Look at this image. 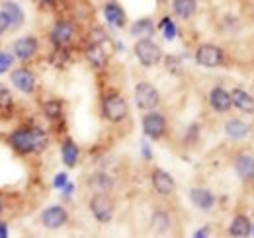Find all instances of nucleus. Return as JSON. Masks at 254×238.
<instances>
[{"label":"nucleus","mask_w":254,"mask_h":238,"mask_svg":"<svg viewBox=\"0 0 254 238\" xmlns=\"http://www.w3.org/2000/svg\"><path fill=\"white\" fill-rule=\"evenodd\" d=\"M64 183H66V174H63V172H61V174H57L55 179H53V185H55V187H59V189L63 187Z\"/></svg>","instance_id":"2f4dec72"},{"label":"nucleus","mask_w":254,"mask_h":238,"mask_svg":"<svg viewBox=\"0 0 254 238\" xmlns=\"http://www.w3.org/2000/svg\"><path fill=\"white\" fill-rule=\"evenodd\" d=\"M90 211L96 221L110 223L114 219V201L108 197V193H96L90 199Z\"/></svg>","instance_id":"39448f33"},{"label":"nucleus","mask_w":254,"mask_h":238,"mask_svg":"<svg viewBox=\"0 0 254 238\" xmlns=\"http://www.w3.org/2000/svg\"><path fill=\"white\" fill-rule=\"evenodd\" d=\"M39 2H45V4H53V2H57V0H39Z\"/></svg>","instance_id":"4c0bfd02"},{"label":"nucleus","mask_w":254,"mask_h":238,"mask_svg":"<svg viewBox=\"0 0 254 238\" xmlns=\"http://www.w3.org/2000/svg\"><path fill=\"white\" fill-rule=\"evenodd\" d=\"M2 209H4V205H2V199H0V213H2Z\"/></svg>","instance_id":"58836bf2"},{"label":"nucleus","mask_w":254,"mask_h":238,"mask_svg":"<svg viewBox=\"0 0 254 238\" xmlns=\"http://www.w3.org/2000/svg\"><path fill=\"white\" fill-rule=\"evenodd\" d=\"M253 233V223L249 221V217L245 215H237L229 227V235L231 237H237V238H245L249 237Z\"/></svg>","instance_id":"aec40b11"},{"label":"nucleus","mask_w":254,"mask_h":238,"mask_svg":"<svg viewBox=\"0 0 254 238\" xmlns=\"http://www.w3.org/2000/svg\"><path fill=\"white\" fill-rule=\"evenodd\" d=\"M209 104L215 112L219 114H225L233 108V102H231V94L223 88H213L209 92Z\"/></svg>","instance_id":"ddd939ff"},{"label":"nucleus","mask_w":254,"mask_h":238,"mask_svg":"<svg viewBox=\"0 0 254 238\" xmlns=\"http://www.w3.org/2000/svg\"><path fill=\"white\" fill-rule=\"evenodd\" d=\"M135 57L143 66H155L162 60V51L151 37H139L135 43Z\"/></svg>","instance_id":"f257e3e1"},{"label":"nucleus","mask_w":254,"mask_h":238,"mask_svg":"<svg viewBox=\"0 0 254 238\" xmlns=\"http://www.w3.org/2000/svg\"><path fill=\"white\" fill-rule=\"evenodd\" d=\"M155 31V24L151 18H143V20H137L131 28V33L137 35V37H151Z\"/></svg>","instance_id":"a878e982"},{"label":"nucleus","mask_w":254,"mask_h":238,"mask_svg":"<svg viewBox=\"0 0 254 238\" xmlns=\"http://www.w3.org/2000/svg\"><path fill=\"white\" fill-rule=\"evenodd\" d=\"M135 104L143 112H151L160 104V94L151 82H139L135 86Z\"/></svg>","instance_id":"f03ea898"},{"label":"nucleus","mask_w":254,"mask_h":238,"mask_svg":"<svg viewBox=\"0 0 254 238\" xmlns=\"http://www.w3.org/2000/svg\"><path fill=\"white\" fill-rule=\"evenodd\" d=\"M195 60H197V64H201V66L215 68V66H221L223 64L225 53H223L221 47H217V45L203 43V45H199L197 51H195Z\"/></svg>","instance_id":"20e7f679"},{"label":"nucleus","mask_w":254,"mask_h":238,"mask_svg":"<svg viewBox=\"0 0 254 238\" xmlns=\"http://www.w3.org/2000/svg\"><path fill=\"white\" fill-rule=\"evenodd\" d=\"M143 150H145V156H147V158H151V149H149V147H147V145H145V147H143Z\"/></svg>","instance_id":"e433bc0d"},{"label":"nucleus","mask_w":254,"mask_h":238,"mask_svg":"<svg viewBox=\"0 0 254 238\" xmlns=\"http://www.w3.org/2000/svg\"><path fill=\"white\" fill-rule=\"evenodd\" d=\"M88 187L94 193H110L114 189V179L104 172H96L94 176H90V179H88Z\"/></svg>","instance_id":"6ab92c4d"},{"label":"nucleus","mask_w":254,"mask_h":238,"mask_svg":"<svg viewBox=\"0 0 254 238\" xmlns=\"http://www.w3.org/2000/svg\"><path fill=\"white\" fill-rule=\"evenodd\" d=\"M66 221H68V215H66L64 207H61V205H53V207L45 209L43 215H41L43 227L45 229H51V231L61 229L63 225H66Z\"/></svg>","instance_id":"0eeeda50"},{"label":"nucleus","mask_w":254,"mask_h":238,"mask_svg":"<svg viewBox=\"0 0 254 238\" xmlns=\"http://www.w3.org/2000/svg\"><path fill=\"white\" fill-rule=\"evenodd\" d=\"M72 189H74V187H72V183H68V181H66V183L63 185V195H64V197H68V195L72 193Z\"/></svg>","instance_id":"72a5a7b5"},{"label":"nucleus","mask_w":254,"mask_h":238,"mask_svg":"<svg viewBox=\"0 0 254 238\" xmlns=\"http://www.w3.org/2000/svg\"><path fill=\"white\" fill-rule=\"evenodd\" d=\"M4 14H6V18H8L10 28L18 30V28L22 26V22H24V14H22V10L18 8V4H14V2H6V4H4Z\"/></svg>","instance_id":"b1692460"},{"label":"nucleus","mask_w":254,"mask_h":238,"mask_svg":"<svg viewBox=\"0 0 254 238\" xmlns=\"http://www.w3.org/2000/svg\"><path fill=\"white\" fill-rule=\"evenodd\" d=\"M12 84L26 94H32L35 90V76L28 68H18L16 72H12Z\"/></svg>","instance_id":"f8f14e48"},{"label":"nucleus","mask_w":254,"mask_h":238,"mask_svg":"<svg viewBox=\"0 0 254 238\" xmlns=\"http://www.w3.org/2000/svg\"><path fill=\"white\" fill-rule=\"evenodd\" d=\"M8 141H10L12 149L18 150L20 154H30V152H33L32 133H30V129H20V131L12 133Z\"/></svg>","instance_id":"1a4fd4ad"},{"label":"nucleus","mask_w":254,"mask_h":238,"mask_svg":"<svg viewBox=\"0 0 254 238\" xmlns=\"http://www.w3.org/2000/svg\"><path fill=\"white\" fill-rule=\"evenodd\" d=\"M159 28L162 30V33H164V37H166L168 41H172V39L176 37V26H174V22H172L170 18H164V20L160 22Z\"/></svg>","instance_id":"c85d7f7f"},{"label":"nucleus","mask_w":254,"mask_h":238,"mask_svg":"<svg viewBox=\"0 0 254 238\" xmlns=\"http://www.w3.org/2000/svg\"><path fill=\"white\" fill-rule=\"evenodd\" d=\"M104 16H106L108 24L114 26V28H124L127 22L126 12H124L122 6L116 4V2H108V4L104 6Z\"/></svg>","instance_id":"dca6fc26"},{"label":"nucleus","mask_w":254,"mask_h":238,"mask_svg":"<svg viewBox=\"0 0 254 238\" xmlns=\"http://www.w3.org/2000/svg\"><path fill=\"white\" fill-rule=\"evenodd\" d=\"M43 114L55 121V119H59L63 116V104L59 100H49V102L43 104Z\"/></svg>","instance_id":"cd10ccee"},{"label":"nucleus","mask_w":254,"mask_h":238,"mask_svg":"<svg viewBox=\"0 0 254 238\" xmlns=\"http://www.w3.org/2000/svg\"><path fill=\"white\" fill-rule=\"evenodd\" d=\"M231 102H233V106L239 112H243V114H254V98L243 88H233V92H231Z\"/></svg>","instance_id":"9b49d317"},{"label":"nucleus","mask_w":254,"mask_h":238,"mask_svg":"<svg viewBox=\"0 0 254 238\" xmlns=\"http://www.w3.org/2000/svg\"><path fill=\"white\" fill-rule=\"evenodd\" d=\"M14 53H16L18 59L22 60L32 59L33 55L37 53V41H35V37H22V39H18L14 43Z\"/></svg>","instance_id":"a211bd4d"},{"label":"nucleus","mask_w":254,"mask_h":238,"mask_svg":"<svg viewBox=\"0 0 254 238\" xmlns=\"http://www.w3.org/2000/svg\"><path fill=\"white\" fill-rule=\"evenodd\" d=\"M102 112H104V118L112 123H120L127 118V102L124 96L120 94H112L104 100V106H102Z\"/></svg>","instance_id":"7ed1b4c3"},{"label":"nucleus","mask_w":254,"mask_h":238,"mask_svg":"<svg viewBox=\"0 0 254 238\" xmlns=\"http://www.w3.org/2000/svg\"><path fill=\"white\" fill-rule=\"evenodd\" d=\"M190 199L195 207L203 209V211H207V209L215 205V195L205 187H193L190 191Z\"/></svg>","instance_id":"f3484780"},{"label":"nucleus","mask_w":254,"mask_h":238,"mask_svg":"<svg viewBox=\"0 0 254 238\" xmlns=\"http://www.w3.org/2000/svg\"><path fill=\"white\" fill-rule=\"evenodd\" d=\"M207 229H209V227H203V229H201V231H197V233H195L193 237H195V238H199V237H207V235H209V231H207Z\"/></svg>","instance_id":"f704fd0d"},{"label":"nucleus","mask_w":254,"mask_h":238,"mask_svg":"<svg viewBox=\"0 0 254 238\" xmlns=\"http://www.w3.org/2000/svg\"><path fill=\"white\" fill-rule=\"evenodd\" d=\"M86 59L90 60V64L96 68H104L108 64V53H106L102 41H90V45L86 49Z\"/></svg>","instance_id":"4468645a"},{"label":"nucleus","mask_w":254,"mask_h":238,"mask_svg":"<svg viewBox=\"0 0 254 238\" xmlns=\"http://www.w3.org/2000/svg\"><path fill=\"white\" fill-rule=\"evenodd\" d=\"M172 10L176 16H180L182 20H188L195 14L197 10V2L195 0H174L172 2Z\"/></svg>","instance_id":"5701e85b"},{"label":"nucleus","mask_w":254,"mask_h":238,"mask_svg":"<svg viewBox=\"0 0 254 238\" xmlns=\"http://www.w3.org/2000/svg\"><path fill=\"white\" fill-rule=\"evenodd\" d=\"M61 154H63V162L68 166V168H72L74 164H76V160H78V147H76V143L74 141H70V139H66L63 143V150H61Z\"/></svg>","instance_id":"393cba45"},{"label":"nucleus","mask_w":254,"mask_h":238,"mask_svg":"<svg viewBox=\"0 0 254 238\" xmlns=\"http://www.w3.org/2000/svg\"><path fill=\"white\" fill-rule=\"evenodd\" d=\"M72 35H74V28H72V24H68V22H59L53 31H51V41L57 45V47H64V45H68L70 41H72Z\"/></svg>","instance_id":"2eb2a0df"},{"label":"nucleus","mask_w":254,"mask_h":238,"mask_svg":"<svg viewBox=\"0 0 254 238\" xmlns=\"http://www.w3.org/2000/svg\"><path fill=\"white\" fill-rule=\"evenodd\" d=\"M168 229H170V217H168V213L162 211V209H157L153 213V217H151V231L157 233V235H164Z\"/></svg>","instance_id":"4be33fe9"},{"label":"nucleus","mask_w":254,"mask_h":238,"mask_svg":"<svg viewBox=\"0 0 254 238\" xmlns=\"http://www.w3.org/2000/svg\"><path fill=\"white\" fill-rule=\"evenodd\" d=\"M151 181H153V187L159 191L160 195H170V193H174V189H176V183H174V178L168 174V172H164V170H153V176H151Z\"/></svg>","instance_id":"6e6552de"},{"label":"nucleus","mask_w":254,"mask_h":238,"mask_svg":"<svg viewBox=\"0 0 254 238\" xmlns=\"http://www.w3.org/2000/svg\"><path fill=\"white\" fill-rule=\"evenodd\" d=\"M10 104V92L4 84H0V108H6Z\"/></svg>","instance_id":"c756f323"},{"label":"nucleus","mask_w":254,"mask_h":238,"mask_svg":"<svg viewBox=\"0 0 254 238\" xmlns=\"http://www.w3.org/2000/svg\"><path fill=\"white\" fill-rule=\"evenodd\" d=\"M30 133H32L33 152H43V150L47 149V143H49V139H47L45 131H43V129H39V127H30Z\"/></svg>","instance_id":"bb28decb"},{"label":"nucleus","mask_w":254,"mask_h":238,"mask_svg":"<svg viewBox=\"0 0 254 238\" xmlns=\"http://www.w3.org/2000/svg\"><path fill=\"white\" fill-rule=\"evenodd\" d=\"M10 64H12V59H10V55H6V53H0V72H2V70H6Z\"/></svg>","instance_id":"7c9ffc66"},{"label":"nucleus","mask_w":254,"mask_h":238,"mask_svg":"<svg viewBox=\"0 0 254 238\" xmlns=\"http://www.w3.org/2000/svg\"><path fill=\"white\" fill-rule=\"evenodd\" d=\"M225 133H227L229 139L239 141V139H245V137L251 133V127H249L243 119H231V121H227V125H225Z\"/></svg>","instance_id":"412c9836"},{"label":"nucleus","mask_w":254,"mask_h":238,"mask_svg":"<svg viewBox=\"0 0 254 238\" xmlns=\"http://www.w3.org/2000/svg\"><path fill=\"white\" fill-rule=\"evenodd\" d=\"M8 237V231H6V223L0 221V238H6Z\"/></svg>","instance_id":"c9c22d12"},{"label":"nucleus","mask_w":254,"mask_h":238,"mask_svg":"<svg viewBox=\"0 0 254 238\" xmlns=\"http://www.w3.org/2000/svg\"><path fill=\"white\" fill-rule=\"evenodd\" d=\"M143 131H145V135L149 139L159 141L160 137L164 135V131H166V119H164V116L157 114L155 110L147 112V116L143 118Z\"/></svg>","instance_id":"423d86ee"},{"label":"nucleus","mask_w":254,"mask_h":238,"mask_svg":"<svg viewBox=\"0 0 254 238\" xmlns=\"http://www.w3.org/2000/svg\"><path fill=\"white\" fill-rule=\"evenodd\" d=\"M8 26H10V24H8V18H6V14H4V12H0V35H2V33H4L6 30H8Z\"/></svg>","instance_id":"473e14b6"},{"label":"nucleus","mask_w":254,"mask_h":238,"mask_svg":"<svg viewBox=\"0 0 254 238\" xmlns=\"http://www.w3.org/2000/svg\"><path fill=\"white\" fill-rule=\"evenodd\" d=\"M235 170L243 181H254V156L253 154H239L235 160Z\"/></svg>","instance_id":"9d476101"},{"label":"nucleus","mask_w":254,"mask_h":238,"mask_svg":"<svg viewBox=\"0 0 254 238\" xmlns=\"http://www.w3.org/2000/svg\"><path fill=\"white\" fill-rule=\"evenodd\" d=\"M251 235H254V225H253V233H251Z\"/></svg>","instance_id":"ea45409f"}]
</instances>
